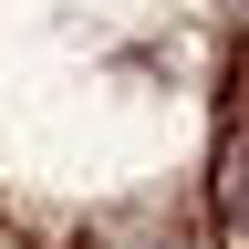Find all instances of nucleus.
<instances>
[{
    "mask_svg": "<svg viewBox=\"0 0 249 249\" xmlns=\"http://www.w3.org/2000/svg\"><path fill=\"white\" fill-rule=\"evenodd\" d=\"M229 218L249 239V83H239V135H229Z\"/></svg>",
    "mask_w": 249,
    "mask_h": 249,
    "instance_id": "obj_1",
    "label": "nucleus"
}]
</instances>
